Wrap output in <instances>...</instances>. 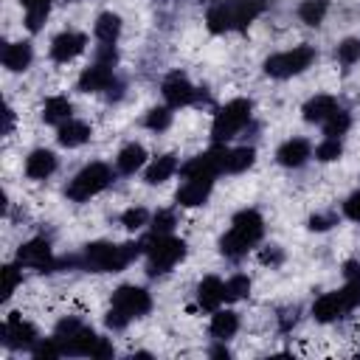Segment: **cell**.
<instances>
[{
    "instance_id": "obj_1",
    "label": "cell",
    "mask_w": 360,
    "mask_h": 360,
    "mask_svg": "<svg viewBox=\"0 0 360 360\" xmlns=\"http://www.w3.org/2000/svg\"><path fill=\"white\" fill-rule=\"evenodd\" d=\"M264 233V219L259 217V211L253 208H245L233 217L231 222V231L219 239V250L231 259H239L248 253V248H253Z\"/></svg>"
},
{
    "instance_id": "obj_2",
    "label": "cell",
    "mask_w": 360,
    "mask_h": 360,
    "mask_svg": "<svg viewBox=\"0 0 360 360\" xmlns=\"http://www.w3.org/2000/svg\"><path fill=\"white\" fill-rule=\"evenodd\" d=\"M138 253H141V245H138V242H127V245L90 242V245H84L82 267L96 270V273H118V270H124Z\"/></svg>"
},
{
    "instance_id": "obj_3",
    "label": "cell",
    "mask_w": 360,
    "mask_h": 360,
    "mask_svg": "<svg viewBox=\"0 0 360 360\" xmlns=\"http://www.w3.org/2000/svg\"><path fill=\"white\" fill-rule=\"evenodd\" d=\"M146 273L149 276H163L169 273L183 256H186V242L183 239H174L169 233L163 236H152L149 248H146Z\"/></svg>"
},
{
    "instance_id": "obj_4",
    "label": "cell",
    "mask_w": 360,
    "mask_h": 360,
    "mask_svg": "<svg viewBox=\"0 0 360 360\" xmlns=\"http://www.w3.org/2000/svg\"><path fill=\"white\" fill-rule=\"evenodd\" d=\"M315 62V48L312 45H298L292 51H281L264 59V73L273 79H290L295 73H304Z\"/></svg>"
},
{
    "instance_id": "obj_5",
    "label": "cell",
    "mask_w": 360,
    "mask_h": 360,
    "mask_svg": "<svg viewBox=\"0 0 360 360\" xmlns=\"http://www.w3.org/2000/svg\"><path fill=\"white\" fill-rule=\"evenodd\" d=\"M250 110H253V104H250L248 98H233V101H228V104L217 112V118H214V127H211L214 143L231 141V138L250 121Z\"/></svg>"
},
{
    "instance_id": "obj_6",
    "label": "cell",
    "mask_w": 360,
    "mask_h": 360,
    "mask_svg": "<svg viewBox=\"0 0 360 360\" xmlns=\"http://www.w3.org/2000/svg\"><path fill=\"white\" fill-rule=\"evenodd\" d=\"M110 180H112V172L107 163H90L68 183V197L76 202H84V200L96 197L98 191H104L110 186Z\"/></svg>"
},
{
    "instance_id": "obj_7",
    "label": "cell",
    "mask_w": 360,
    "mask_h": 360,
    "mask_svg": "<svg viewBox=\"0 0 360 360\" xmlns=\"http://www.w3.org/2000/svg\"><path fill=\"white\" fill-rule=\"evenodd\" d=\"M228 155H231V149H225L222 143H214L208 152L191 158V160L183 166V177H197V174L217 177L219 172H228Z\"/></svg>"
},
{
    "instance_id": "obj_8",
    "label": "cell",
    "mask_w": 360,
    "mask_h": 360,
    "mask_svg": "<svg viewBox=\"0 0 360 360\" xmlns=\"http://www.w3.org/2000/svg\"><path fill=\"white\" fill-rule=\"evenodd\" d=\"M110 307L118 309V312H124L132 321V318H141V315H146L152 309V298H149V292L143 287L124 284V287H118L112 292V304Z\"/></svg>"
},
{
    "instance_id": "obj_9",
    "label": "cell",
    "mask_w": 360,
    "mask_h": 360,
    "mask_svg": "<svg viewBox=\"0 0 360 360\" xmlns=\"http://www.w3.org/2000/svg\"><path fill=\"white\" fill-rule=\"evenodd\" d=\"M17 262L22 267H34V270H53L56 262H53V253H51V245L45 239H31L25 245H20L17 250Z\"/></svg>"
},
{
    "instance_id": "obj_10",
    "label": "cell",
    "mask_w": 360,
    "mask_h": 360,
    "mask_svg": "<svg viewBox=\"0 0 360 360\" xmlns=\"http://www.w3.org/2000/svg\"><path fill=\"white\" fill-rule=\"evenodd\" d=\"M37 343V329L31 323H25L17 312H11V318L3 323V346L8 349H34Z\"/></svg>"
},
{
    "instance_id": "obj_11",
    "label": "cell",
    "mask_w": 360,
    "mask_h": 360,
    "mask_svg": "<svg viewBox=\"0 0 360 360\" xmlns=\"http://www.w3.org/2000/svg\"><path fill=\"white\" fill-rule=\"evenodd\" d=\"M163 98H166V104L169 107H186V104H191L194 98H197V87L183 76V73H172V76H166V82H163Z\"/></svg>"
},
{
    "instance_id": "obj_12",
    "label": "cell",
    "mask_w": 360,
    "mask_h": 360,
    "mask_svg": "<svg viewBox=\"0 0 360 360\" xmlns=\"http://www.w3.org/2000/svg\"><path fill=\"white\" fill-rule=\"evenodd\" d=\"M211 186H214V177L208 174H197V177H186V183L180 186L177 191V202L186 205V208H194V205H202L211 194Z\"/></svg>"
},
{
    "instance_id": "obj_13",
    "label": "cell",
    "mask_w": 360,
    "mask_h": 360,
    "mask_svg": "<svg viewBox=\"0 0 360 360\" xmlns=\"http://www.w3.org/2000/svg\"><path fill=\"white\" fill-rule=\"evenodd\" d=\"M87 45V37L79 31H62L53 42H51V59L53 62H70L76 59Z\"/></svg>"
},
{
    "instance_id": "obj_14",
    "label": "cell",
    "mask_w": 360,
    "mask_h": 360,
    "mask_svg": "<svg viewBox=\"0 0 360 360\" xmlns=\"http://www.w3.org/2000/svg\"><path fill=\"white\" fill-rule=\"evenodd\" d=\"M112 82H115V79H112V68L96 62V65H90V68L82 70V76H79V90H82V93H101V90H107Z\"/></svg>"
},
{
    "instance_id": "obj_15",
    "label": "cell",
    "mask_w": 360,
    "mask_h": 360,
    "mask_svg": "<svg viewBox=\"0 0 360 360\" xmlns=\"http://www.w3.org/2000/svg\"><path fill=\"white\" fill-rule=\"evenodd\" d=\"M205 22L214 34H225V31H236V11H233V0H217L208 14Z\"/></svg>"
},
{
    "instance_id": "obj_16",
    "label": "cell",
    "mask_w": 360,
    "mask_h": 360,
    "mask_svg": "<svg viewBox=\"0 0 360 360\" xmlns=\"http://www.w3.org/2000/svg\"><path fill=\"white\" fill-rule=\"evenodd\" d=\"M309 152H312L309 141H304V138H290V141H284V143L278 146L276 160H278L281 166H287V169H295V166L307 163Z\"/></svg>"
},
{
    "instance_id": "obj_17",
    "label": "cell",
    "mask_w": 360,
    "mask_h": 360,
    "mask_svg": "<svg viewBox=\"0 0 360 360\" xmlns=\"http://www.w3.org/2000/svg\"><path fill=\"white\" fill-rule=\"evenodd\" d=\"M56 172V155L51 149H34L28 158H25V174L31 180H45Z\"/></svg>"
},
{
    "instance_id": "obj_18",
    "label": "cell",
    "mask_w": 360,
    "mask_h": 360,
    "mask_svg": "<svg viewBox=\"0 0 360 360\" xmlns=\"http://www.w3.org/2000/svg\"><path fill=\"white\" fill-rule=\"evenodd\" d=\"M343 312H346V307H343L340 292H326V295H321V298L312 304V318L321 321V323H329V321L340 318Z\"/></svg>"
},
{
    "instance_id": "obj_19",
    "label": "cell",
    "mask_w": 360,
    "mask_h": 360,
    "mask_svg": "<svg viewBox=\"0 0 360 360\" xmlns=\"http://www.w3.org/2000/svg\"><path fill=\"white\" fill-rule=\"evenodd\" d=\"M197 301L202 309H217L222 301H225V284L217 278V276H208L200 281L197 287Z\"/></svg>"
},
{
    "instance_id": "obj_20",
    "label": "cell",
    "mask_w": 360,
    "mask_h": 360,
    "mask_svg": "<svg viewBox=\"0 0 360 360\" xmlns=\"http://www.w3.org/2000/svg\"><path fill=\"white\" fill-rule=\"evenodd\" d=\"M338 110V101L332 98V96H315V98H309L307 104H304V121H309V124H323L332 112Z\"/></svg>"
},
{
    "instance_id": "obj_21",
    "label": "cell",
    "mask_w": 360,
    "mask_h": 360,
    "mask_svg": "<svg viewBox=\"0 0 360 360\" xmlns=\"http://www.w3.org/2000/svg\"><path fill=\"white\" fill-rule=\"evenodd\" d=\"M31 59H34V51H31L28 42H11V45H6V51H3V65H6L8 70H14V73L25 70V68L31 65Z\"/></svg>"
},
{
    "instance_id": "obj_22",
    "label": "cell",
    "mask_w": 360,
    "mask_h": 360,
    "mask_svg": "<svg viewBox=\"0 0 360 360\" xmlns=\"http://www.w3.org/2000/svg\"><path fill=\"white\" fill-rule=\"evenodd\" d=\"M59 143L62 146H68V149H73V146H82V143H87V138H90V127L84 124V121H65V124H59Z\"/></svg>"
},
{
    "instance_id": "obj_23",
    "label": "cell",
    "mask_w": 360,
    "mask_h": 360,
    "mask_svg": "<svg viewBox=\"0 0 360 360\" xmlns=\"http://www.w3.org/2000/svg\"><path fill=\"white\" fill-rule=\"evenodd\" d=\"M143 160H146V149H143L141 143H127V146L118 152L115 166H118L121 174H132V172H138V169L143 166Z\"/></svg>"
},
{
    "instance_id": "obj_24",
    "label": "cell",
    "mask_w": 360,
    "mask_h": 360,
    "mask_svg": "<svg viewBox=\"0 0 360 360\" xmlns=\"http://www.w3.org/2000/svg\"><path fill=\"white\" fill-rule=\"evenodd\" d=\"M70 112H73V107H70V101L65 96H51L45 101V107H42L45 124H65V121H70Z\"/></svg>"
},
{
    "instance_id": "obj_25",
    "label": "cell",
    "mask_w": 360,
    "mask_h": 360,
    "mask_svg": "<svg viewBox=\"0 0 360 360\" xmlns=\"http://www.w3.org/2000/svg\"><path fill=\"white\" fill-rule=\"evenodd\" d=\"M174 172H177V158H174V155H160V158L146 169L143 180H146L149 186H158V183L169 180Z\"/></svg>"
},
{
    "instance_id": "obj_26",
    "label": "cell",
    "mask_w": 360,
    "mask_h": 360,
    "mask_svg": "<svg viewBox=\"0 0 360 360\" xmlns=\"http://www.w3.org/2000/svg\"><path fill=\"white\" fill-rule=\"evenodd\" d=\"M239 329V315L231 312V309H219L214 318H211V335L219 338V340H228L233 338Z\"/></svg>"
},
{
    "instance_id": "obj_27",
    "label": "cell",
    "mask_w": 360,
    "mask_h": 360,
    "mask_svg": "<svg viewBox=\"0 0 360 360\" xmlns=\"http://www.w3.org/2000/svg\"><path fill=\"white\" fill-rule=\"evenodd\" d=\"M93 31H96V37H98L101 42H115L118 34H121V17L112 14V11H104V14H98Z\"/></svg>"
},
{
    "instance_id": "obj_28",
    "label": "cell",
    "mask_w": 360,
    "mask_h": 360,
    "mask_svg": "<svg viewBox=\"0 0 360 360\" xmlns=\"http://www.w3.org/2000/svg\"><path fill=\"white\" fill-rule=\"evenodd\" d=\"M233 11H236V31L248 28L264 11V0H233Z\"/></svg>"
},
{
    "instance_id": "obj_29",
    "label": "cell",
    "mask_w": 360,
    "mask_h": 360,
    "mask_svg": "<svg viewBox=\"0 0 360 360\" xmlns=\"http://www.w3.org/2000/svg\"><path fill=\"white\" fill-rule=\"evenodd\" d=\"M25 6V25L28 31H39L48 11H51V0H20Z\"/></svg>"
},
{
    "instance_id": "obj_30",
    "label": "cell",
    "mask_w": 360,
    "mask_h": 360,
    "mask_svg": "<svg viewBox=\"0 0 360 360\" xmlns=\"http://www.w3.org/2000/svg\"><path fill=\"white\" fill-rule=\"evenodd\" d=\"M326 11H329V0H304L298 6V17L307 25H321V20L326 17Z\"/></svg>"
},
{
    "instance_id": "obj_31",
    "label": "cell",
    "mask_w": 360,
    "mask_h": 360,
    "mask_svg": "<svg viewBox=\"0 0 360 360\" xmlns=\"http://www.w3.org/2000/svg\"><path fill=\"white\" fill-rule=\"evenodd\" d=\"M349 124H352V118H349V112L346 110H335L326 121H323V132H326V138H340L346 129H349Z\"/></svg>"
},
{
    "instance_id": "obj_32",
    "label": "cell",
    "mask_w": 360,
    "mask_h": 360,
    "mask_svg": "<svg viewBox=\"0 0 360 360\" xmlns=\"http://www.w3.org/2000/svg\"><path fill=\"white\" fill-rule=\"evenodd\" d=\"M253 158H256L253 146L231 149V155H228V172H245V169H250L253 166Z\"/></svg>"
},
{
    "instance_id": "obj_33",
    "label": "cell",
    "mask_w": 360,
    "mask_h": 360,
    "mask_svg": "<svg viewBox=\"0 0 360 360\" xmlns=\"http://www.w3.org/2000/svg\"><path fill=\"white\" fill-rule=\"evenodd\" d=\"M250 292V278L248 276H231L228 281H225V301H239V298H245Z\"/></svg>"
},
{
    "instance_id": "obj_34",
    "label": "cell",
    "mask_w": 360,
    "mask_h": 360,
    "mask_svg": "<svg viewBox=\"0 0 360 360\" xmlns=\"http://www.w3.org/2000/svg\"><path fill=\"white\" fill-rule=\"evenodd\" d=\"M143 124H146L149 129H155V132H163V129L172 124V112H169V107H152V110L146 112Z\"/></svg>"
},
{
    "instance_id": "obj_35",
    "label": "cell",
    "mask_w": 360,
    "mask_h": 360,
    "mask_svg": "<svg viewBox=\"0 0 360 360\" xmlns=\"http://www.w3.org/2000/svg\"><path fill=\"white\" fill-rule=\"evenodd\" d=\"M340 152H343L340 138H326V141H321V143L315 146V158H318V160H323V163L338 160V158H340Z\"/></svg>"
},
{
    "instance_id": "obj_36",
    "label": "cell",
    "mask_w": 360,
    "mask_h": 360,
    "mask_svg": "<svg viewBox=\"0 0 360 360\" xmlns=\"http://www.w3.org/2000/svg\"><path fill=\"white\" fill-rule=\"evenodd\" d=\"M357 59H360V39H354V37L343 39L338 45V62L340 65H354Z\"/></svg>"
},
{
    "instance_id": "obj_37",
    "label": "cell",
    "mask_w": 360,
    "mask_h": 360,
    "mask_svg": "<svg viewBox=\"0 0 360 360\" xmlns=\"http://www.w3.org/2000/svg\"><path fill=\"white\" fill-rule=\"evenodd\" d=\"M79 329H82V323H79L76 318H62V321L56 323V329H53V338H56L59 346H62V343H68Z\"/></svg>"
},
{
    "instance_id": "obj_38",
    "label": "cell",
    "mask_w": 360,
    "mask_h": 360,
    "mask_svg": "<svg viewBox=\"0 0 360 360\" xmlns=\"http://www.w3.org/2000/svg\"><path fill=\"white\" fill-rule=\"evenodd\" d=\"M172 228H174V214L172 211H158L155 219H152V236L172 233Z\"/></svg>"
},
{
    "instance_id": "obj_39",
    "label": "cell",
    "mask_w": 360,
    "mask_h": 360,
    "mask_svg": "<svg viewBox=\"0 0 360 360\" xmlns=\"http://www.w3.org/2000/svg\"><path fill=\"white\" fill-rule=\"evenodd\" d=\"M121 222H124L127 231H138V228H143V225H146V208H129V211H124Z\"/></svg>"
},
{
    "instance_id": "obj_40",
    "label": "cell",
    "mask_w": 360,
    "mask_h": 360,
    "mask_svg": "<svg viewBox=\"0 0 360 360\" xmlns=\"http://www.w3.org/2000/svg\"><path fill=\"white\" fill-rule=\"evenodd\" d=\"M338 292H340V298H343L346 312H349V309H354V307L360 304V281H346V287H343V290H338Z\"/></svg>"
},
{
    "instance_id": "obj_41",
    "label": "cell",
    "mask_w": 360,
    "mask_h": 360,
    "mask_svg": "<svg viewBox=\"0 0 360 360\" xmlns=\"http://www.w3.org/2000/svg\"><path fill=\"white\" fill-rule=\"evenodd\" d=\"M20 284V270L14 264H6L3 267V298H11V292L17 290Z\"/></svg>"
},
{
    "instance_id": "obj_42",
    "label": "cell",
    "mask_w": 360,
    "mask_h": 360,
    "mask_svg": "<svg viewBox=\"0 0 360 360\" xmlns=\"http://www.w3.org/2000/svg\"><path fill=\"white\" fill-rule=\"evenodd\" d=\"M343 214L349 217V219H354V222H360V191H354L346 202H343Z\"/></svg>"
},
{
    "instance_id": "obj_43",
    "label": "cell",
    "mask_w": 360,
    "mask_h": 360,
    "mask_svg": "<svg viewBox=\"0 0 360 360\" xmlns=\"http://www.w3.org/2000/svg\"><path fill=\"white\" fill-rule=\"evenodd\" d=\"M115 59H118V53H115V48H112V42H104L101 48H98V62L101 65H115Z\"/></svg>"
},
{
    "instance_id": "obj_44",
    "label": "cell",
    "mask_w": 360,
    "mask_h": 360,
    "mask_svg": "<svg viewBox=\"0 0 360 360\" xmlns=\"http://www.w3.org/2000/svg\"><path fill=\"white\" fill-rule=\"evenodd\" d=\"M332 222H335L332 214H315V217H309V228L312 231H326Z\"/></svg>"
},
{
    "instance_id": "obj_45",
    "label": "cell",
    "mask_w": 360,
    "mask_h": 360,
    "mask_svg": "<svg viewBox=\"0 0 360 360\" xmlns=\"http://www.w3.org/2000/svg\"><path fill=\"white\" fill-rule=\"evenodd\" d=\"M343 276H346V281H360V262H346Z\"/></svg>"
},
{
    "instance_id": "obj_46",
    "label": "cell",
    "mask_w": 360,
    "mask_h": 360,
    "mask_svg": "<svg viewBox=\"0 0 360 360\" xmlns=\"http://www.w3.org/2000/svg\"><path fill=\"white\" fill-rule=\"evenodd\" d=\"M262 262H264V264H278V262H281V250H276V248L262 250Z\"/></svg>"
},
{
    "instance_id": "obj_47",
    "label": "cell",
    "mask_w": 360,
    "mask_h": 360,
    "mask_svg": "<svg viewBox=\"0 0 360 360\" xmlns=\"http://www.w3.org/2000/svg\"><path fill=\"white\" fill-rule=\"evenodd\" d=\"M11 127H14V110H11V107H6V127H3V132L8 135V132H11Z\"/></svg>"
}]
</instances>
